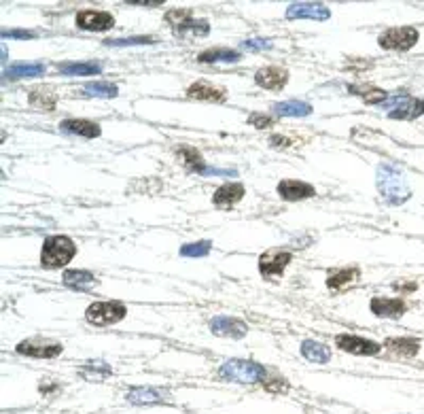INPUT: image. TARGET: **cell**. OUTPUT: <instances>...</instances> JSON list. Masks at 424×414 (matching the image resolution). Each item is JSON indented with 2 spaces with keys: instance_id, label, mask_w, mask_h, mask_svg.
Segmentation results:
<instances>
[{
  "instance_id": "cell-18",
  "label": "cell",
  "mask_w": 424,
  "mask_h": 414,
  "mask_svg": "<svg viewBox=\"0 0 424 414\" xmlns=\"http://www.w3.org/2000/svg\"><path fill=\"white\" fill-rule=\"evenodd\" d=\"M187 96L195 98V100H204V102H225V98H227L223 87H215V85L204 83V81H198V83L189 85Z\"/></svg>"
},
{
  "instance_id": "cell-14",
  "label": "cell",
  "mask_w": 424,
  "mask_h": 414,
  "mask_svg": "<svg viewBox=\"0 0 424 414\" xmlns=\"http://www.w3.org/2000/svg\"><path fill=\"white\" fill-rule=\"evenodd\" d=\"M255 81L259 87L263 90H282L288 81V72L280 66H265L261 70H257L255 74Z\"/></svg>"
},
{
  "instance_id": "cell-41",
  "label": "cell",
  "mask_w": 424,
  "mask_h": 414,
  "mask_svg": "<svg viewBox=\"0 0 424 414\" xmlns=\"http://www.w3.org/2000/svg\"><path fill=\"white\" fill-rule=\"evenodd\" d=\"M270 145H272V147H280V149H286V147H290V145H293V143H290V141H288L286 136H278V134H276V136H272V138H270Z\"/></svg>"
},
{
  "instance_id": "cell-13",
  "label": "cell",
  "mask_w": 424,
  "mask_h": 414,
  "mask_svg": "<svg viewBox=\"0 0 424 414\" xmlns=\"http://www.w3.org/2000/svg\"><path fill=\"white\" fill-rule=\"evenodd\" d=\"M210 331L217 335H225V338H242L248 331V325L233 317H215L210 321Z\"/></svg>"
},
{
  "instance_id": "cell-4",
  "label": "cell",
  "mask_w": 424,
  "mask_h": 414,
  "mask_svg": "<svg viewBox=\"0 0 424 414\" xmlns=\"http://www.w3.org/2000/svg\"><path fill=\"white\" fill-rule=\"evenodd\" d=\"M127 315V310L121 302H96L85 310V319L87 323L96 327L104 325H115Z\"/></svg>"
},
{
  "instance_id": "cell-23",
  "label": "cell",
  "mask_w": 424,
  "mask_h": 414,
  "mask_svg": "<svg viewBox=\"0 0 424 414\" xmlns=\"http://www.w3.org/2000/svg\"><path fill=\"white\" fill-rule=\"evenodd\" d=\"M45 74V64L41 62H19L5 70L7 79H25V76H41Z\"/></svg>"
},
{
  "instance_id": "cell-7",
  "label": "cell",
  "mask_w": 424,
  "mask_h": 414,
  "mask_svg": "<svg viewBox=\"0 0 424 414\" xmlns=\"http://www.w3.org/2000/svg\"><path fill=\"white\" fill-rule=\"evenodd\" d=\"M15 351H17L19 355H28V357H36V359H53V357L62 355L64 346H62L60 342L34 338V340H23V342H19Z\"/></svg>"
},
{
  "instance_id": "cell-9",
  "label": "cell",
  "mask_w": 424,
  "mask_h": 414,
  "mask_svg": "<svg viewBox=\"0 0 424 414\" xmlns=\"http://www.w3.org/2000/svg\"><path fill=\"white\" fill-rule=\"evenodd\" d=\"M335 344L341 351L352 353V355H378L382 349L378 342L361 338V335H352V333H339L335 338Z\"/></svg>"
},
{
  "instance_id": "cell-30",
  "label": "cell",
  "mask_w": 424,
  "mask_h": 414,
  "mask_svg": "<svg viewBox=\"0 0 424 414\" xmlns=\"http://www.w3.org/2000/svg\"><path fill=\"white\" fill-rule=\"evenodd\" d=\"M348 92L354 96H361L367 105H382V102L388 98V94L384 90L378 87H367V85H348Z\"/></svg>"
},
{
  "instance_id": "cell-8",
  "label": "cell",
  "mask_w": 424,
  "mask_h": 414,
  "mask_svg": "<svg viewBox=\"0 0 424 414\" xmlns=\"http://www.w3.org/2000/svg\"><path fill=\"white\" fill-rule=\"evenodd\" d=\"M76 25L81 30H92V32H104L111 30L115 25V17L106 11H94V9H85L81 13H76Z\"/></svg>"
},
{
  "instance_id": "cell-42",
  "label": "cell",
  "mask_w": 424,
  "mask_h": 414,
  "mask_svg": "<svg viewBox=\"0 0 424 414\" xmlns=\"http://www.w3.org/2000/svg\"><path fill=\"white\" fill-rule=\"evenodd\" d=\"M129 5H140V7H159L164 0H127Z\"/></svg>"
},
{
  "instance_id": "cell-34",
  "label": "cell",
  "mask_w": 424,
  "mask_h": 414,
  "mask_svg": "<svg viewBox=\"0 0 424 414\" xmlns=\"http://www.w3.org/2000/svg\"><path fill=\"white\" fill-rule=\"evenodd\" d=\"M153 37H129V39H106L104 45L109 47H129V45H153Z\"/></svg>"
},
{
  "instance_id": "cell-36",
  "label": "cell",
  "mask_w": 424,
  "mask_h": 414,
  "mask_svg": "<svg viewBox=\"0 0 424 414\" xmlns=\"http://www.w3.org/2000/svg\"><path fill=\"white\" fill-rule=\"evenodd\" d=\"M210 242L202 240V242H191V245H184L180 249V255L182 257H206L210 253Z\"/></svg>"
},
{
  "instance_id": "cell-3",
  "label": "cell",
  "mask_w": 424,
  "mask_h": 414,
  "mask_svg": "<svg viewBox=\"0 0 424 414\" xmlns=\"http://www.w3.org/2000/svg\"><path fill=\"white\" fill-rule=\"evenodd\" d=\"M219 376L223 380H231V382H261L265 378V368L261 364H255V361H246V359H229L221 366Z\"/></svg>"
},
{
  "instance_id": "cell-32",
  "label": "cell",
  "mask_w": 424,
  "mask_h": 414,
  "mask_svg": "<svg viewBox=\"0 0 424 414\" xmlns=\"http://www.w3.org/2000/svg\"><path fill=\"white\" fill-rule=\"evenodd\" d=\"M83 92L87 96H98V98H115L119 92H117V85L109 83V81H94V83H87L83 87Z\"/></svg>"
},
{
  "instance_id": "cell-35",
  "label": "cell",
  "mask_w": 424,
  "mask_h": 414,
  "mask_svg": "<svg viewBox=\"0 0 424 414\" xmlns=\"http://www.w3.org/2000/svg\"><path fill=\"white\" fill-rule=\"evenodd\" d=\"M191 17H193L191 9H172L166 13V21L172 25V28H178V25L191 21Z\"/></svg>"
},
{
  "instance_id": "cell-37",
  "label": "cell",
  "mask_w": 424,
  "mask_h": 414,
  "mask_svg": "<svg viewBox=\"0 0 424 414\" xmlns=\"http://www.w3.org/2000/svg\"><path fill=\"white\" fill-rule=\"evenodd\" d=\"M265 389H268L270 393H286L288 382L284 378H272V380L265 382Z\"/></svg>"
},
{
  "instance_id": "cell-29",
  "label": "cell",
  "mask_w": 424,
  "mask_h": 414,
  "mask_svg": "<svg viewBox=\"0 0 424 414\" xmlns=\"http://www.w3.org/2000/svg\"><path fill=\"white\" fill-rule=\"evenodd\" d=\"M208 32H210V23L206 19H191L187 23L178 25V28H174V34L182 37V39H187V37H206Z\"/></svg>"
},
{
  "instance_id": "cell-2",
  "label": "cell",
  "mask_w": 424,
  "mask_h": 414,
  "mask_svg": "<svg viewBox=\"0 0 424 414\" xmlns=\"http://www.w3.org/2000/svg\"><path fill=\"white\" fill-rule=\"evenodd\" d=\"M76 255V245L68 236H49L43 242L41 264L49 270H56L66 266Z\"/></svg>"
},
{
  "instance_id": "cell-11",
  "label": "cell",
  "mask_w": 424,
  "mask_h": 414,
  "mask_svg": "<svg viewBox=\"0 0 424 414\" xmlns=\"http://www.w3.org/2000/svg\"><path fill=\"white\" fill-rule=\"evenodd\" d=\"M276 192H278L280 198H284L288 202H297V200H306V198L316 196L314 185L306 183V180H297V178H284V180H280Z\"/></svg>"
},
{
  "instance_id": "cell-12",
  "label": "cell",
  "mask_w": 424,
  "mask_h": 414,
  "mask_svg": "<svg viewBox=\"0 0 424 414\" xmlns=\"http://www.w3.org/2000/svg\"><path fill=\"white\" fill-rule=\"evenodd\" d=\"M369 308L371 313L376 317H390V319H396L405 313V302L401 298H382V296H376L371 298L369 302Z\"/></svg>"
},
{
  "instance_id": "cell-33",
  "label": "cell",
  "mask_w": 424,
  "mask_h": 414,
  "mask_svg": "<svg viewBox=\"0 0 424 414\" xmlns=\"http://www.w3.org/2000/svg\"><path fill=\"white\" fill-rule=\"evenodd\" d=\"M62 278H64L66 284H76V287L78 284H87V282L96 280V276L87 270H66Z\"/></svg>"
},
{
  "instance_id": "cell-24",
  "label": "cell",
  "mask_w": 424,
  "mask_h": 414,
  "mask_svg": "<svg viewBox=\"0 0 424 414\" xmlns=\"http://www.w3.org/2000/svg\"><path fill=\"white\" fill-rule=\"evenodd\" d=\"M125 397L131 404H159L166 400V393L153 389V386H136V389H129Z\"/></svg>"
},
{
  "instance_id": "cell-1",
  "label": "cell",
  "mask_w": 424,
  "mask_h": 414,
  "mask_svg": "<svg viewBox=\"0 0 424 414\" xmlns=\"http://www.w3.org/2000/svg\"><path fill=\"white\" fill-rule=\"evenodd\" d=\"M378 192L388 204H403L412 196L403 170L390 164L378 168Z\"/></svg>"
},
{
  "instance_id": "cell-28",
  "label": "cell",
  "mask_w": 424,
  "mask_h": 414,
  "mask_svg": "<svg viewBox=\"0 0 424 414\" xmlns=\"http://www.w3.org/2000/svg\"><path fill=\"white\" fill-rule=\"evenodd\" d=\"M420 115H424V98L420 100H407L405 105H401L396 111H390V119H418Z\"/></svg>"
},
{
  "instance_id": "cell-20",
  "label": "cell",
  "mask_w": 424,
  "mask_h": 414,
  "mask_svg": "<svg viewBox=\"0 0 424 414\" xmlns=\"http://www.w3.org/2000/svg\"><path fill=\"white\" fill-rule=\"evenodd\" d=\"M240 51L235 49H206L198 56V62L202 64H215V62H227V64H235L240 62Z\"/></svg>"
},
{
  "instance_id": "cell-39",
  "label": "cell",
  "mask_w": 424,
  "mask_h": 414,
  "mask_svg": "<svg viewBox=\"0 0 424 414\" xmlns=\"http://www.w3.org/2000/svg\"><path fill=\"white\" fill-rule=\"evenodd\" d=\"M242 47L251 49V51H261V49H270L272 41H268V39H251V41H244Z\"/></svg>"
},
{
  "instance_id": "cell-43",
  "label": "cell",
  "mask_w": 424,
  "mask_h": 414,
  "mask_svg": "<svg viewBox=\"0 0 424 414\" xmlns=\"http://www.w3.org/2000/svg\"><path fill=\"white\" fill-rule=\"evenodd\" d=\"M392 287H394V289H399V291H414V289L418 287V284H416V282H394Z\"/></svg>"
},
{
  "instance_id": "cell-6",
  "label": "cell",
  "mask_w": 424,
  "mask_h": 414,
  "mask_svg": "<svg viewBox=\"0 0 424 414\" xmlns=\"http://www.w3.org/2000/svg\"><path fill=\"white\" fill-rule=\"evenodd\" d=\"M290 260H293V255H290L288 251H268L259 257V272L265 278H278V276H282V272L290 264Z\"/></svg>"
},
{
  "instance_id": "cell-31",
  "label": "cell",
  "mask_w": 424,
  "mask_h": 414,
  "mask_svg": "<svg viewBox=\"0 0 424 414\" xmlns=\"http://www.w3.org/2000/svg\"><path fill=\"white\" fill-rule=\"evenodd\" d=\"M111 366L102 364V361H89L81 368V376L87 380H104L106 376H111Z\"/></svg>"
},
{
  "instance_id": "cell-25",
  "label": "cell",
  "mask_w": 424,
  "mask_h": 414,
  "mask_svg": "<svg viewBox=\"0 0 424 414\" xmlns=\"http://www.w3.org/2000/svg\"><path fill=\"white\" fill-rule=\"evenodd\" d=\"M384 346L399 357H416L420 353V342L416 338H388Z\"/></svg>"
},
{
  "instance_id": "cell-21",
  "label": "cell",
  "mask_w": 424,
  "mask_h": 414,
  "mask_svg": "<svg viewBox=\"0 0 424 414\" xmlns=\"http://www.w3.org/2000/svg\"><path fill=\"white\" fill-rule=\"evenodd\" d=\"M301 355L312 361V364H329L331 361V349L323 342H316V340H306L301 344Z\"/></svg>"
},
{
  "instance_id": "cell-27",
  "label": "cell",
  "mask_w": 424,
  "mask_h": 414,
  "mask_svg": "<svg viewBox=\"0 0 424 414\" xmlns=\"http://www.w3.org/2000/svg\"><path fill=\"white\" fill-rule=\"evenodd\" d=\"M274 111L280 117H306L312 113V107L304 100H286V102H278V105H274Z\"/></svg>"
},
{
  "instance_id": "cell-38",
  "label": "cell",
  "mask_w": 424,
  "mask_h": 414,
  "mask_svg": "<svg viewBox=\"0 0 424 414\" xmlns=\"http://www.w3.org/2000/svg\"><path fill=\"white\" fill-rule=\"evenodd\" d=\"M248 123H251V125H255V127H259V130H263V127H270V125H274V119H272L270 115L253 113V115L248 117Z\"/></svg>"
},
{
  "instance_id": "cell-40",
  "label": "cell",
  "mask_w": 424,
  "mask_h": 414,
  "mask_svg": "<svg viewBox=\"0 0 424 414\" xmlns=\"http://www.w3.org/2000/svg\"><path fill=\"white\" fill-rule=\"evenodd\" d=\"M3 39H21V41H28V39H34V32H30V30H3Z\"/></svg>"
},
{
  "instance_id": "cell-5",
  "label": "cell",
  "mask_w": 424,
  "mask_h": 414,
  "mask_svg": "<svg viewBox=\"0 0 424 414\" xmlns=\"http://www.w3.org/2000/svg\"><path fill=\"white\" fill-rule=\"evenodd\" d=\"M420 34L414 25H401V28H388L378 37L380 47L390 51H407L418 43Z\"/></svg>"
},
{
  "instance_id": "cell-22",
  "label": "cell",
  "mask_w": 424,
  "mask_h": 414,
  "mask_svg": "<svg viewBox=\"0 0 424 414\" xmlns=\"http://www.w3.org/2000/svg\"><path fill=\"white\" fill-rule=\"evenodd\" d=\"M102 66L98 62H62L58 64V72L64 76H89L98 74Z\"/></svg>"
},
{
  "instance_id": "cell-15",
  "label": "cell",
  "mask_w": 424,
  "mask_h": 414,
  "mask_svg": "<svg viewBox=\"0 0 424 414\" xmlns=\"http://www.w3.org/2000/svg\"><path fill=\"white\" fill-rule=\"evenodd\" d=\"M28 102L32 109L39 111H53L58 105V92L53 90L51 85H36L30 90L28 94Z\"/></svg>"
},
{
  "instance_id": "cell-16",
  "label": "cell",
  "mask_w": 424,
  "mask_h": 414,
  "mask_svg": "<svg viewBox=\"0 0 424 414\" xmlns=\"http://www.w3.org/2000/svg\"><path fill=\"white\" fill-rule=\"evenodd\" d=\"M244 198V185L240 183H227L221 185L215 196H212V202H215L217 209H231L233 204H237Z\"/></svg>"
},
{
  "instance_id": "cell-19",
  "label": "cell",
  "mask_w": 424,
  "mask_h": 414,
  "mask_svg": "<svg viewBox=\"0 0 424 414\" xmlns=\"http://www.w3.org/2000/svg\"><path fill=\"white\" fill-rule=\"evenodd\" d=\"M176 158L180 160V164L184 168H189L198 174H204L206 172V162L202 158V153L195 149V147H189V145H180L176 147Z\"/></svg>"
},
{
  "instance_id": "cell-26",
  "label": "cell",
  "mask_w": 424,
  "mask_h": 414,
  "mask_svg": "<svg viewBox=\"0 0 424 414\" xmlns=\"http://www.w3.org/2000/svg\"><path fill=\"white\" fill-rule=\"evenodd\" d=\"M359 278V270L357 268H343V270H333L327 276V287L333 291H341L343 287H348Z\"/></svg>"
},
{
  "instance_id": "cell-17",
  "label": "cell",
  "mask_w": 424,
  "mask_h": 414,
  "mask_svg": "<svg viewBox=\"0 0 424 414\" xmlns=\"http://www.w3.org/2000/svg\"><path fill=\"white\" fill-rule=\"evenodd\" d=\"M60 127L64 132L83 136V138H98L100 136V125L96 121H89V119H66L60 123Z\"/></svg>"
},
{
  "instance_id": "cell-10",
  "label": "cell",
  "mask_w": 424,
  "mask_h": 414,
  "mask_svg": "<svg viewBox=\"0 0 424 414\" xmlns=\"http://www.w3.org/2000/svg\"><path fill=\"white\" fill-rule=\"evenodd\" d=\"M288 19H314V21H325L331 17L329 7L321 3H293L286 9Z\"/></svg>"
}]
</instances>
